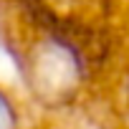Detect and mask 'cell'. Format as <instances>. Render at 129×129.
Masks as SVG:
<instances>
[{
	"label": "cell",
	"mask_w": 129,
	"mask_h": 129,
	"mask_svg": "<svg viewBox=\"0 0 129 129\" xmlns=\"http://www.w3.org/2000/svg\"><path fill=\"white\" fill-rule=\"evenodd\" d=\"M15 121H18V116H15L10 99L0 91V129H15Z\"/></svg>",
	"instance_id": "obj_1"
}]
</instances>
